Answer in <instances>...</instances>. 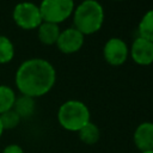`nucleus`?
<instances>
[{
    "label": "nucleus",
    "mask_w": 153,
    "mask_h": 153,
    "mask_svg": "<svg viewBox=\"0 0 153 153\" xmlns=\"http://www.w3.org/2000/svg\"><path fill=\"white\" fill-rule=\"evenodd\" d=\"M56 80V72L53 65L43 59H29L17 69L14 81L19 92L32 98L48 93Z\"/></svg>",
    "instance_id": "obj_1"
},
{
    "label": "nucleus",
    "mask_w": 153,
    "mask_h": 153,
    "mask_svg": "<svg viewBox=\"0 0 153 153\" xmlns=\"http://www.w3.org/2000/svg\"><path fill=\"white\" fill-rule=\"evenodd\" d=\"M73 23L84 36L97 32L104 23L103 6L96 0H84L74 8Z\"/></svg>",
    "instance_id": "obj_2"
},
{
    "label": "nucleus",
    "mask_w": 153,
    "mask_h": 153,
    "mask_svg": "<svg viewBox=\"0 0 153 153\" xmlns=\"http://www.w3.org/2000/svg\"><path fill=\"white\" fill-rule=\"evenodd\" d=\"M57 121L63 129L78 133L84 126L91 122V114L85 103L71 99L59 108Z\"/></svg>",
    "instance_id": "obj_3"
},
{
    "label": "nucleus",
    "mask_w": 153,
    "mask_h": 153,
    "mask_svg": "<svg viewBox=\"0 0 153 153\" xmlns=\"http://www.w3.org/2000/svg\"><path fill=\"white\" fill-rule=\"evenodd\" d=\"M38 7L43 22L59 25L74 12V0H42Z\"/></svg>",
    "instance_id": "obj_4"
},
{
    "label": "nucleus",
    "mask_w": 153,
    "mask_h": 153,
    "mask_svg": "<svg viewBox=\"0 0 153 153\" xmlns=\"http://www.w3.org/2000/svg\"><path fill=\"white\" fill-rule=\"evenodd\" d=\"M12 17L14 23L24 30L37 29L43 22L39 7L30 1L17 4L13 8Z\"/></svg>",
    "instance_id": "obj_5"
},
{
    "label": "nucleus",
    "mask_w": 153,
    "mask_h": 153,
    "mask_svg": "<svg viewBox=\"0 0 153 153\" xmlns=\"http://www.w3.org/2000/svg\"><path fill=\"white\" fill-rule=\"evenodd\" d=\"M128 54H129V49H128L127 43L118 37L110 38L105 43L104 49H103L104 59L111 66L123 65L128 57Z\"/></svg>",
    "instance_id": "obj_6"
},
{
    "label": "nucleus",
    "mask_w": 153,
    "mask_h": 153,
    "mask_svg": "<svg viewBox=\"0 0 153 153\" xmlns=\"http://www.w3.org/2000/svg\"><path fill=\"white\" fill-rule=\"evenodd\" d=\"M84 35L75 27H68L60 32L56 45L60 51L65 54H73L81 49L84 44Z\"/></svg>",
    "instance_id": "obj_7"
},
{
    "label": "nucleus",
    "mask_w": 153,
    "mask_h": 153,
    "mask_svg": "<svg viewBox=\"0 0 153 153\" xmlns=\"http://www.w3.org/2000/svg\"><path fill=\"white\" fill-rule=\"evenodd\" d=\"M129 53L137 65L148 66L153 62V42L139 36L134 39Z\"/></svg>",
    "instance_id": "obj_8"
},
{
    "label": "nucleus",
    "mask_w": 153,
    "mask_h": 153,
    "mask_svg": "<svg viewBox=\"0 0 153 153\" xmlns=\"http://www.w3.org/2000/svg\"><path fill=\"white\" fill-rule=\"evenodd\" d=\"M133 141L140 152L153 149V122H142L134 130Z\"/></svg>",
    "instance_id": "obj_9"
},
{
    "label": "nucleus",
    "mask_w": 153,
    "mask_h": 153,
    "mask_svg": "<svg viewBox=\"0 0 153 153\" xmlns=\"http://www.w3.org/2000/svg\"><path fill=\"white\" fill-rule=\"evenodd\" d=\"M37 29H38V39L41 41V43L45 45L56 44V41L61 32L57 24L49 23V22H42Z\"/></svg>",
    "instance_id": "obj_10"
},
{
    "label": "nucleus",
    "mask_w": 153,
    "mask_h": 153,
    "mask_svg": "<svg viewBox=\"0 0 153 153\" xmlns=\"http://www.w3.org/2000/svg\"><path fill=\"white\" fill-rule=\"evenodd\" d=\"M35 106H36L35 98L20 94L19 97L16 98V102L12 109L19 115L20 118H27L32 116V114L35 112Z\"/></svg>",
    "instance_id": "obj_11"
},
{
    "label": "nucleus",
    "mask_w": 153,
    "mask_h": 153,
    "mask_svg": "<svg viewBox=\"0 0 153 153\" xmlns=\"http://www.w3.org/2000/svg\"><path fill=\"white\" fill-rule=\"evenodd\" d=\"M79 139L81 142L85 145H94L99 141L100 139V131L97 124L93 122H88L86 126H84L79 131H78Z\"/></svg>",
    "instance_id": "obj_12"
},
{
    "label": "nucleus",
    "mask_w": 153,
    "mask_h": 153,
    "mask_svg": "<svg viewBox=\"0 0 153 153\" xmlns=\"http://www.w3.org/2000/svg\"><path fill=\"white\" fill-rule=\"evenodd\" d=\"M16 93L12 87L0 85V115L11 110L16 102Z\"/></svg>",
    "instance_id": "obj_13"
},
{
    "label": "nucleus",
    "mask_w": 153,
    "mask_h": 153,
    "mask_svg": "<svg viewBox=\"0 0 153 153\" xmlns=\"http://www.w3.org/2000/svg\"><path fill=\"white\" fill-rule=\"evenodd\" d=\"M139 36L153 42V8L147 11L139 23Z\"/></svg>",
    "instance_id": "obj_14"
},
{
    "label": "nucleus",
    "mask_w": 153,
    "mask_h": 153,
    "mask_svg": "<svg viewBox=\"0 0 153 153\" xmlns=\"http://www.w3.org/2000/svg\"><path fill=\"white\" fill-rule=\"evenodd\" d=\"M14 56V45L12 41L4 36L0 35V65L10 62Z\"/></svg>",
    "instance_id": "obj_15"
},
{
    "label": "nucleus",
    "mask_w": 153,
    "mask_h": 153,
    "mask_svg": "<svg viewBox=\"0 0 153 153\" xmlns=\"http://www.w3.org/2000/svg\"><path fill=\"white\" fill-rule=\"evenodd\" d=\"M20 120L22 118L19 117V115L13 109H11V110H8V111H6V112L0 115V121H1L4 130H10V129L16 128L19 124Z\"/></svg>",
    "instance_id": "obj_16"
},
{
    "label": "nucleus",
    "mask_w": 153,
    "mask_h": 153,
    "mask_svg": "<svg viewBox=\"0 0 153 153\" xmlns=\"http://www.w3.org/2000/svg\"><path fill=\"white\" fill-rule=\"evenodd\" d=\"M1 153H24V151H23V148L19 145L12 143V145L6 146Z\"/></svg>",
    "instance_id": "obj_17"
},
{
    "label": "nucleus",
    "mask_w": 153,
    "mask_h": 153,
    "mask_svg": "<svg viewBox=\"0 0 153 153\" xmlns=\"http://www.w3.org/2000/svg\"><path fill=\"white\" fill-rule=\"evenodd\" d=\"M2 133H4V128H2V124H1V121H0V137H1Z\"/></svg>",
    "instance_id": "obj_18"
},
{
    "label": "nucleus",
    "mask_w": 153,
    "mask_h": 153,
    "mask_svg": "<svg viewBox=\"0 0 153 153\" xmlns=\"http://www.w3.org/2000/svg\"><path fill=\"white\" fill-rule=\"evenodd\" d=\"M140 153H153V149H151V151H145V152H140Z\"/></svg>",
    "instance_id": "obj_19"
},
{
    "label": "nucleus",
    "mask_w": 153,
    "mask_h": 153,
    "mask_svg": "<svg viewBox=\"0 0 153 153\" xmlns=\"http://www.w3.org/2000/svg\"><path fill=\"white\" fill-rule=\"evenodd\" d=\"M117 1H121V0H117Z\"/></svg>",
    "instance_id": "obj_20"
}]
</instances>
